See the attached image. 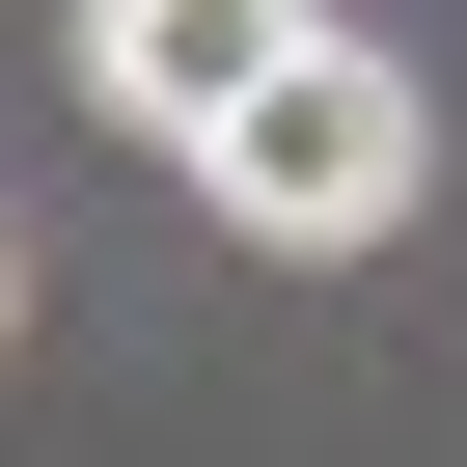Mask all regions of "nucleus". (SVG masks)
Listing matches in <instances>:
<instances>
[{
    "label": "nucleus",
    "instance_id": "1",
    "mask_svg": "<svg viewBox=\"0 0 467 467\" xmlns=\"http://www.w3.org/2000/svg\"><path fill=\"white\" fill-rule=\"evenodd\" d=\"M192 192L248 220V248H385V220H412V56H358V28H303V83H275L248 138H220Z\"/></svg>",
    "mask_w": 467,
    "mask_h": 467
},
{
    "label": "nucleus",
    "instance_id": "2",
    "mask_svg": "<svg viewBox=\"0 0 467 467\" xmlns=\"http://www.w3.org/2000/svg\"><path fill=\"white\" fill-rule=\"evenodd\" d=\"M83 83H110L138 138H192V165H220V138L303 83V0H83Z\"/></svg>",
    "mask_w": 467,
    "mask_h": 467
},
{
    "label": "nucleus",
    "instance_id": "3",
    "mask_svg": "<svg viewBox=\"0 0 467 467\" xmlns=\"http://www.w3.org/2000/svg\"><path fill=\"white\" fill-rule=\"evenodd\" d=\"M0 330H28V220H0Z\"/></svg>",
    "mask_w": 467,
    "mask_h": 467
}]
</instances>
